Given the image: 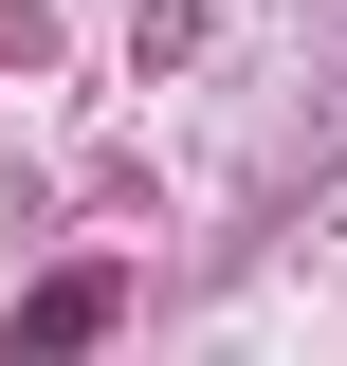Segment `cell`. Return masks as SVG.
<instances>
[{
  "label": "cell",
  "mask_w": 347,
  "mask_h": 366,
  "mask_svg": "<svg viewBox=\"0 0 347 366\" xmlns=\"http://www.w3.org/2000/svg\"><path fill=\"white\" fill-rule=\"evenodd\" d=\"M91 330H110V274H55L37 312H19V348H37V366H55V348H91Z\"/></svg>",
  "instance_id": "obj_1"
}]
</instances>
